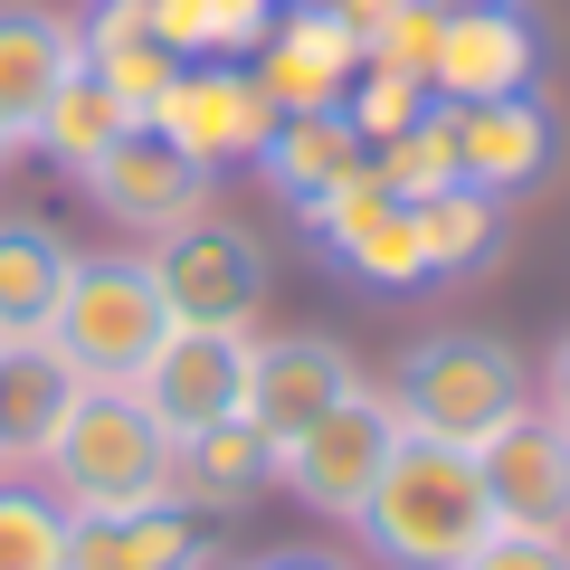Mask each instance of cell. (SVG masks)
Wrapping results in <instances>:
<instances>
[{"mask_svg":"<svg viewBox=\"0 0 570 570\" xmlns=\"http://www.w3.org/2000/svg\"><path fill=\"white\" fill-rule=\"evenodd\" d=\"M333 10H343V20H352V29H381V20H390V10H400V0H333Z\"/></svg>","mask_w":570,"mask_h":570,"instance_id":"32","label":"cell"},{"mask_svg":"<svg viewBox=\"0 0 570 570\" xmlns=\"http://www.w3.org/2000/svg\"><path fill=\"white\" fill-rule=\"evenodd\" d=\"M428 77H400V67H362V77L343 86V124L352 134L371 142V153H381V142H400L409 124H428Z\"/></svg>","mask_w":570,"mask_h":570,"instance_id":"28","label":"cell"},{"mask_svg":"<svg viewBox=\"0 0 570 570\" xmlns=\"http://www.w3.org/2000/svg\"><path fill=\"white\" fill-rule=\"evenodd\" d=\"M266 485H276V448H266L247 419L171 438V504L181 513H238L247 494H266Z\"/></svg>","mask_w":570,"mask_h":570,"instance_id":"20","label":"cell"},{"mask_svg":"<svg viewBox=\"0 0 570 570\" xmlns=\"http://www.w3.org/2000/svg\"><path fill=\"white\" fill-rule=\"evenodd\" d=\"M67 266H77V238L29 219V209H10L0 219V333H48Z\"/></svg>","mask_w":570,"mask_h":570,"instance_id":"22","label":"cell"},{"mask_svg":"<svg viewBox=\"0 0 570 570\" xmlns=\"http://www.w3.org/2000/svg\"><path fill=\"white\" fill-rule=\"evenodd\" d=\"M295 219L324 238V257L343 266V276L381 285V295H409V285H428V247H419V219H409V200H390L381 181H343L333 200L295 209Z\"/></svg>","mask_w":570,"mask_h":570,"instance_id":"11","label":"cell"},{"mask_svg":"<svg viewBox=\"0 0 570 570\" xmlns=\"http://www.w3.org/2000/svg\"><path fill=\"white\" fill-rule=\"evenodd\" d=\"M257 171L285 209H314L371 171V142L343 124V105H314V115H276V134L257 142Z\"/></svg>","mask_w":570,"mask_h":570,"instance_id":"19","label":"cell"},{"mask_svg":"<svg viewBox=\"0 0 570 570\" xmlns=\"http://www.w3.org/2000/svg\"><path fill=\"white\" fill-rule=\"evenodd\" d=\"M438 0H400L381 29H362V67H400V77H428V58H438Z\"/></svg>","mask_w":570,"mask_h":570,"instance_id":"29","label":"cell"},{"mask_svg":"<svg viewBox=\"0 0 570 570\" xmlns=\"http://www.w3.org/2000/svg\"><path fill=\"white\" fill-rule=\"evenodd\" d=\"M10 153H20V142H10V134H0V163H10Z\"/></svg>","mask_w":570,"mask_h":570,"instance_id":"35","label":"cell"},{"mask_svg":"<svg viewBox=\"0 0 570 570\" xmlns=\"http://www.w3.org/2000/svg\"><path fill=\"white\" fill-rule=\"evenodd\" d=\"M77 20L67 10H39V0H0V134L29 142V124L48 115L67 77H77Z\"/></svg>","mask_w":570,"mask_h":570,"instance_id":"17","label":"cell"},{"mask_svg":"<svg viewBox=\"0 0 570 570\" xmlns=\"http://www.w3.org/2000/svg\"><path fill=\"white\" fill-rule=\"evenodd\" d=\"M532 67H542V39H532L523 10H448L438 20V58H428V96L438 105H475V96H523Z\"/></svg>","mask_w":570,"mask_h":570,"instance_id":"15","label":"cell"},{"mask_svg":"<svg viewBox=\"0 0 570 570\" xmlns=\"http://www.w3.org/2000/svg\"><path fill=\"white\" fill-rule=\"evenodd\" d=\"M39 475L67 513H142V504H171V438L134 390L86 381L48 438Z\"/></svg>","mask_w":570,"mask_h":570,"instance_id":"2","label":"cell"},{"mask_svg":"<svg viewBox=\"0 0 570 570\" xmlns=\"http://www.w3.org/2000/svg\"><path fill=\"white\" fill-rule=\"evenodd\" d=\"M456 570H570V542H561V532H504V523H494Z\"/></svg>","mask_w":570,"mask_h":570,"instance_id":"30","label":"cell"},{"mask_svg":"<svg viewBox=\"0 0 570 570\" xmlns=\"http://www.w3.org/2000/svg\"><path fill=\"white\" fill-rule=\"evenodd\" d=\"M67 570H209V532L181 504L67 513Z\"/></svg>","mask_w":570,"mask_h":570,"instance_id":"18","label":"cell"},{"mask_svg":"<svg viewBox=\"0 0 570 570\" xmlns=\"http://www.w3.org/2000/svg\"><path fill=\"white\" fill-rule=\"evenodd\" d=\"M77 58H86V77L115 86L134 115H153V105H163V86L181 77V58L153 39V10H142V0H96V10H86V29H77Z\"/></svg>","mask_w":570,"mask_h":570,"instance_id":"21","label":"cell"},{"mask_svg":"<svg viewBox=\"0 0 570 570\" xmlns=\"http://www.w3.org/2000/svg\"><path fill=\"white\" fill-rule=\"evenodd\" d=\"M390 409L409 438H448V448H485L513 409H532V371L494 333H428L390 371Z\"/></svg>","mask_w":570,"mask_h":570,"instance_id":"3","label":"cell"},{"mask_svg":"<svg viewBox=\"0 0 570 570\" xmlns=\"http://www.w3.org/2000/svg\"><path fill=\"white\" fill-rule=\"evenodd\" d=\"M438 10H504V0H438Z\"/></svg>","mask_w":570,"mask_h":570,"instance_id":"34","label":"cell"},{"mask_svg":"<svg viewBox=\"0 0 570 570\" xmlns=\"http://www.w3.org/2000/svg\"><path fill=\"white\" fill-rule=\"evenodd\" d=\"M409 219H419V247H428V276H475V266L494 257V238H504V219H494V190H428V200H409Z\"/></svg>","mask_w":570,"mask_h":570,"instance_id":"25","label":"cell"},{"mask_svg":"<svg viewBox=\"0 0 570 570\" xmlns=\"http://www.w3.org/2000/svg\"><path fill=\"white\" fill-rule=\"evenodd\" d=\"M142 266H153V285H163L171 324H228V333H247L257 305H266V247H257V228L209 219V209L181 219V228H163Z\"/></svg>","mask_w":570,"mask_h":570,"instance_id":"6","label":"cell"},{"mask_svg":"<svg viewBox=\"0 0 570 570\" xmlns=\"http://www.w3.org/2000/svg\"><path fill=\"white\" fill-rule=\"evenodd\" d=\"M134 124H142L134 105H124L115 86H96V77H86V67H77V77H67L58 96H48V115L29 124V142H39V153H48V163L67 171V181H77V171L96 163V153H115V142L134 134Z\"/></svg>","mask_w":570,"mask_h":570,"instance_id":"23","label":"cell"},{"mask_svg":"<svg viewBox=\"0 0 570 570\" xmlns=\"http://www.w3.org/2000/svg\"><path fill=\"white\" fill-rule=\"evenodd\" d=\"M400 438H409V428H400V409H390V390L352 381L343 400H333L324 419L295 438V448H276V485L295 494V504L352 523V513H362V494L381 485V466H390V448H400Z\"/></svg>","mask_w":570,"mask_h":570,"instance_id":"5","label":"cell"},{"mask_svg":"<svg viewBox=\"0 0 570 570\" xmlns=\"http://www.w3.org/2000/svg\"><path fill=\"white\" fill-rule=\"evenodd\" d=\"M352 532H362L371 561H390V570H456V561L494 532L475 448H448V438H400L390 466H381V485H371L362 513H352Z\"/></svg>","mask_w":570,"mask_h":570,"instance_id":"1","label":"cell"},{"mask_svg":"<svg viewBox=\"0 0 570 570\" xmlns=\"http://www.w3.org/2000/svg\"><path fill=\"white\" fill-rule=\"evenodd\" d=\"M0 570H67V504L0 475Z\"/></svg>","mask_w":570,"mask_h":570,"instance_id":"26","label":"cell"},{"mask_svg":"<svg viewBox=\"0 0 570 570\" xmlns=\"http://www.w3.org/2000/svg\"><path fill=\"white\" fill-rule=\"evenodd\" d=\"M542 409H551V419L570 428V333L551 343V362H542Z\"/></svg>","mask_w":570,"mask_h":570,"instance_id":"31","label":"cell"},{"mask_svg":"<svg viewBox=\"0 0 570 570\" xmlns=\"http://www.w3.org/2000/svg\"><path fill=\"white\" fill-rule=\"evenodd\" d=\"M247 77L266 86V105L276 115H314V105H343V86L362 77V29L333 10V0H295V10H276V29H266L257 67Z\"/></svg>","mask_w":570,"mask_h":570,"instance_id":"13","label":"cell"},{"mask_svg":"<svg viewBox=\"0 0 570 570\" xmlns=\"http://www.w3.org/2000/svg\"><path fill=\"white\" fill-rule=\"evenodd\" d=\"M142 10L171 58H257L276 29V0H142Z\"/></svg>","mask_w":570,"mask_h":570,"instance_id":"24","label":"cell"},{"mask_svg":"<svg viewBox=\"0 0 570 570\" xmlns=\"http://www.w3.org/2000/svg\"><path fill=\"white\" fill-rule=\"evenodd\" d=\"M438 115H448V142H456V181L494 190V200L542 181L551 153H561V124L532 96H475V105H438Z\"/></svg>","mask_w":570,"mask_h":570,"instance_id":"14","label":"cell"},{"mask_svg":"<svg viewBox=\"0 0 570 570\" xmlns=\"http://www.w3.org/2000/svg\"><path fill=\"white\" fill-rule=\"evenodd\" d=\"M171 333V305L142 257H77L58 285V314H48V343L77 381H105V390H134V371L163 352Z\"/></svg>","mask_w":570,"mask_h":570,"instance_id":"4","label":"cell"},{"mask_svg":"<svg viewBox=\"0 0 570 570\" xmlns=\"http://www.w3.org/2000/svg\"><path fill=\"white\" fill-rule=\"evenodd\" d=\"M247 352L257 333H228V324H171L163 352L134 371V400L163 419V438H190V428H219L247 409Z\"/></svg>","mask_w":570,"mask_h":570,"instance_id":"8","label":"cell"},{"mask_svg":"<svg viewBox=\"0 0 570 570\" xmlns=\"http://www.w3.org/2000/svg\"><path fill=\"white\" fill-rule=\"evenodd\" d=\"M77 190L115 228H134V238H163V228H181V219H200V209H209V171L190 163V153H171L153 124H134L115 153H96V163L77 171Z\"/></svg>","mask_w":570,"mask_h":570,"instance_id":"10","label":"cell"},{"mask_svg":"<svg viewBox=\"0 0 570 570\" xmlns=\"http://www.w3.org/2000/svg\"><path fill=\"white\" fill-rule=\"evenodd\" d=\"M475 475H485V504L504 532H561L570 542V428L551 409H513L475 448Z\"/></svg>","mask_w":570,"mask_h":570,"instance_id":"9","label":"cell"},{"mask_svg":"<svg viewBox=\"0 0 570 570\" xmlns=\"http://www.w3.org/2000/svg\"><path fill=\"white\" fill-rule=\"evenodd\" d=\"M257 570H343V561H324V551H276V561H257Z\"/></svg>","mask_w":570,"mask_h":570,"instance_id":"33","label":"cell"},{"mask_svg":"<svg viewBox=\"0 0 570 570\" xmlns=\"http://www.w3.org/2000/svg\"><path fill=\"white\" fill-rule=\"evenodd\" d=\"M371 181H381L390 200H428V190H456V142H448V115L428 105V124H409L400 142H381V153H371Z\"/></svg>","mask_w":570,"mask_h":570,"instance_id":"27","label":"cell"},{"mask_svg":"<svg viewBox=\"0 0 570 570\" xmlns=\"http://www.w3.org/2000/svg\"><path fill=\"white\" fill-rule=\"evenodd\" d=\"M142 124L171 153H190L200 171H219V163H257V142L276 134V105H266V86L238 58H181V77L163 86V105Z\"/></svg>","mask_w":570,"mask_h":570,"instance_id":"7","label":"cell"},{"mask_svg":"<svg viewBox=\"0 0 570 570\" xmlns=\"http://www.w3.org/2000/svg\"><path fill=\"white\" fill-rule=\"evenodd\" d=\"M352 381H362V371H352L343 343H324V333H266V343L247 352V409L238 419L257 428L266 448H295Z\"/></svg>","mask_w":570,"mask_h":570,"instance_id":"12","label":"cell"},{"mask_svg":"<svg viewBox=\"0 0 570 570\" xmlns=\"http://www.w3.org/2000/svg\"><path fill=\"white\" fill-rule=\"evenodd\" d=\"M77 371L58 362L48 333H0V475H29L58 438V419L77 409Z\"/></svg>","mask_w":570,"mask_h":570,"instance_id":"16","label":"cell"}]
</instances>
